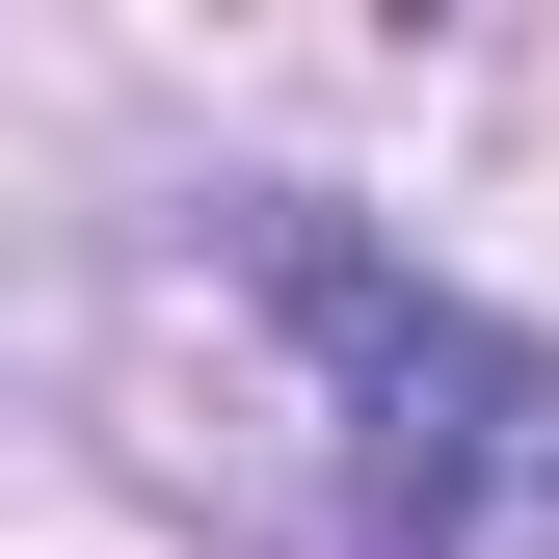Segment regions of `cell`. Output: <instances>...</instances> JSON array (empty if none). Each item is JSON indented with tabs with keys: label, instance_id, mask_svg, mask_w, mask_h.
I'll use <instances>...</instances> for the list:
<instances>
[{
	"label": "cell",
	"instance_id": "cell-1",
	"mask_svg": "<svg viewBox=\"0 0 559 559\" xmlns=\"http://www.w3.org/2000/svg\"><path fill=\"white\" fill-rule=\"evenodd\" d=\"M266 320L320 346V453H346V559H559V346L427 294L400 240H346L320 187L240 214Z\"/></svg>",
	"mask_w": 559,
	"mask_h": 559
}]
</instances>
